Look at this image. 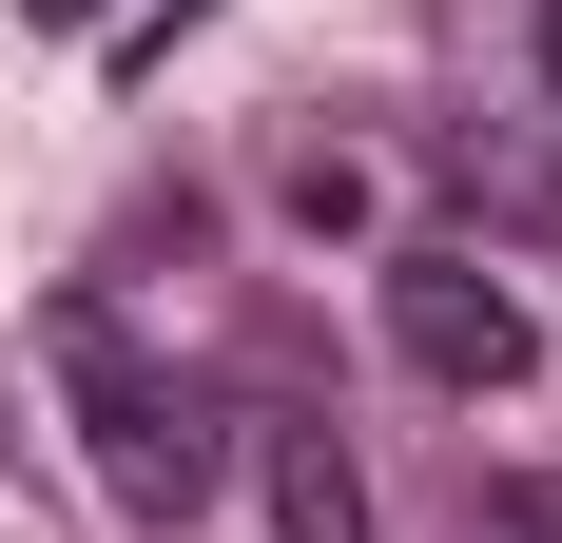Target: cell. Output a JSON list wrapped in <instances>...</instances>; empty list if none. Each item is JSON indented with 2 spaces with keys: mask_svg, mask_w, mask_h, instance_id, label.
<instances>
[{
  "mask_svg": "<svg viewBox=\"0 0 562 543\" xmlns=\"http://www.w3.org/2000/svg\"><path fill=\"white\" fill-rule=\"evenodd\" d=\"M40 350H58V408H78V466H98V505H116V524H194V505L233 486L214 388H175L156 350L98 311V291H58V311H40Z\"/></svg>",
  "mask_w": 562,
  "mask_h": 543,
  "instance_id": "6da1fadb",
  "label": "cell"
},
{
  "mask_svg": "<svg viewBox=\"0 0 562 543\" xmlns=\"http://www.w3.org/2000/svg\"><path fill=\"white\" fill-rule=\"evenodd\" d=\"M389 350H407L427 388H465V408L543 369V330H524V291H505L485 253H389Z\"/></svg>",
  "mask_w": 562,
  "mask_h": 543,
  "instance_id": "7a4b0ae2",
  "label": "cell"
},
{
  "mask_svg": "<svg viewBox=\"0 0 562 543\" xmlns=\"http://www.w3.org/2000/svg\"><path fill=\"white\" fill-rule=\"evenodd\" d=\"M252 466H272V524L291 543H369V486H349L330 428H252Z\"/></svg>",
  "mask_w": 562,
  "mask_h": 543,
  "instance_id": "3957f363",
  "label": "cell"
},
{
  "mask_svg": "<svg viewBox=\"0 0 562 543\" xmlns=\"http://www.w3.org/2000/svg\"><path fill=\"white\" fill-rule=\"evenodd\" d=\"M543 98H562V0H543Z\"/></svg>",
  "mask_w": 562,
  "mask_h": 543,
  "instance_id": "277c9868",
  "label": "cell"
},
{
  "mask_svg": "<svg viewBox=\"0 0 562 543\" xmlns=\"http://www.w3.org/2000/svg\"><path fill=\"white\" fill-rule=\"evenodd\" d=\"M20 20H98V0H20Z\"/></svg>",
  "mask_w": 562,
  "mask_h": 543,
  "instance_id": "5b68a950",
  "label": "cell"
}]
</instances>
